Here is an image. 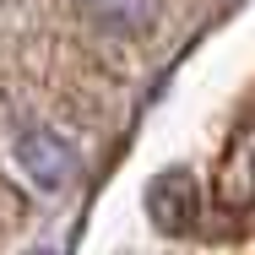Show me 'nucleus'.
I'll use <instances>...</instances> for the list:
<instances>
[{"label":"nucleus","instance_id":"1","mask_svg":"<svg viewBox=\"0 0 255 255\" xmlns=\"http://www.w3.org/2000/svg\"><path fill=\"white\" fill-rule=\"evenodd\" d=\"M16 163H22L27 179L44 185V190H60V185L71 179V147H65L54 130H22V136H16Z\"/></svg>","mask_w":255,"mask_h":255},{"label":"nucleus","instance_id":"2","mask_svg":"<svg viewBox=\"0 0 255 255\" xmlns=\"http://www.w3.org/2000/svg\"><path fill=\"white\" fill-rule=\"evenodd\" d=\"M147 212H152V223L163 234H185L190 223H196V179L190 174H163L147 185Z\"/></svg>","mask_w":255,"mask_h":255},{"label":"nucleus","instance_id":"3","mask_svg":"<svg viewBox=\"0 0 255 255\" xmlns=\"http://www.w3.org/2000/svg\"><path fill=\"white\" fill-rule=\"evenodd\" d=\"M217 201L234 206V212L255 206V125H245V130H239L234 152H228L223 174H217Z\"/></svg>","mask_w":255,"mask_h":255},{"label":"nucleus","instance_id":"4","mask_svg":"<svg viewBox=\"0 0 255 255\" xmlns=\"http://www.w3.org/2000/svg\"><path fill=\"white\" fill-rule=\"evenodd\" d=\"M157 5L163 0H82V11L98 27H109V33H141V27H152Z\"/></svg>","mask_w":255,"mask_h":255}]
</instances>
